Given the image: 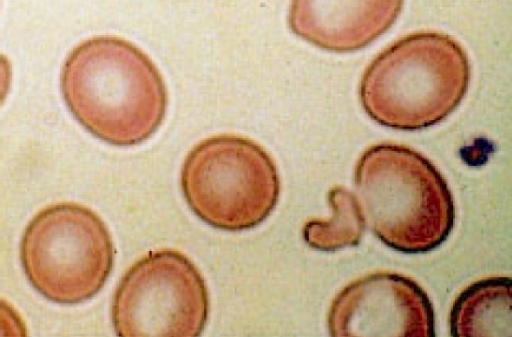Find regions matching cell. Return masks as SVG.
Wrapping results in <instances>:
<instances>
[{"instance_id": "8fae6325", "label": "cell", "mask_w": 512, "mask_h": 337, "mask_svg": "<svg viewBox=\"0 0 512 337\" xmlns=\"http://www.w3.org/2000/svg\"><path fill=\"white\" fill-rule=\"evenodd\" d=\"M26 326L18 312L0 299V336H26Z\"/></svg>"}, {"instance_id": "30bf717a", "label": "cell", "mask_w": 512, "mask_h": 337, "mask_svg": "<svg viewBox=\"0 0 512 337\" xmlns=\"http://www.w3.org/2000/svg\"><path fill=\"white\" fill-rule=\"evenodd\" d=\"M327 200L332 210L329 219H311L303 227V238L313 249L332 252L360 243L366 227L356 195L343 186L332 187Z\"/></svg>"}, {"instance_id": "3957f363", "label": "cell", "mask_w": 512, "mask_h": 337, "mask_svg": "<svg viewBox=\"0 0 512 337\" xmlns=\"http://www.w3.org/2000/svg\"><path fill=\"white\" fill-rule=\"evenodd\" d=\"M471 64L462 45L436 31L408 34L367 66L359 100L376 123L415 131L447 118L469 88Z\"/></svg>"}, {"instance_id": "277c9868", "label": "cell", "mask_w": 512, "mask_h": 337, "mask_svg": "<svg viewBox=\"0 0 512 337\" xmlns=\"http://www.w3.org/2000/svg\"><path fill=\"white\" fill-rule=\"evenodd\" d=\"M280 176L270 154L252 139L220 134L197 143L180 173L191 211L214 228L242 231L262 223L276 207Z\"/></svg>"}, {"instance_id": "6da1fadb", "label": "cell", "mask_w": 512, "mask_h": 337, "mask_svg": "<svg viewBox=\"0 0 512 337\" xmlns=\"http://www.w3.org/2000/svg\"><path fill=\"white\" fill-rule=\"evenodd\" d=\"M73 117L93 136L134 146L161 126L168 95L161 73L139 47L120 37L97 36L75 46L60 76Z\"/></svg>"}, {"instance_id": "52a82bcc", "label": "cell", "mask_w": 512, "mask_h": 337, "mask_svg": "<svg viewBox=\"0 0 512 337\" xmlns=\"http://www.w3.org/2000/svg\"><path fill=\"white\" fill-rule=\"evenodd\" d=\"M331 336H435V315L425 290L389 271L366 274L333 299L327 316Z\"/></svg>"}, {"instance_id": "7c38bea8", "label": "cell", "mask_w": 512, "mask_h": 337, "mask_svg": "<svg viewBox=\"0 0 512 337\" xmlns=\"http://www.w3.org/2000/svg\"><path fill=\"white\" fill-rule=\"evenodd\" d=\"M12 81V66L7 56L0 53V106L4 102Z\"/></svg>"}, {"instance_id": "8992f818", "label": "cell", "mask_w": 512, "mask_h": 337, "mask_svg": "<svg viewBox=\"0 0 512 337\" xmlns=\"http://www.w3.org/2000/svg\"><path fill=\"white\" fill-rule=\"evenodd\" d=\"M209 293L196 265L177 250L151 251L123 275L111 317L123 337L199 336L209 315Z\"/></svg>"}, {"instance_id": "5b68a950", "label": "cell", "mask_w": 512, "mask_h": 337, "mask_svg": "<svg viewBox=\"0 0 512 337\" xmlns=\"http://www.w3.org/2000/svg\"><path fill=\"white\" fill-rule=\"evenodd\" d=\"M20 258L36 291L52 302L73 305L102 289L113 268L114 246L94 211L76 203H58L27 224Z\"/></svg>"}, {"instance_id": "7a4b0ae2", "label": "cell", "mask_w": 512, "mask_h": 337, "mask_svg": "<svg viewBox=\"0 0 512 337\" xmlns=\"http://www.w3.org/2000/svg\"><path fill=\"white\" fill-rule=\"evenodd\" d=\"M354 184L366 224L395 251H432L453 230L455 204L448 183L415 149L390 142L368 147L356 163Z\"/></svg>"}, {"instance_id": "9c48e42d", "label": "cell", "mask_w": 512, "mask_h": 337, "mask_svg": "<svg viewBox=\"0 0 512 337\" xmlns=\"http://www.w3.org/2000/svg\"><path fill=\"white\" fill-rule=\"evenodd\" d=\"M511 289V278L504 276L487 277L468 285L452 305L451 336L510 337Z\"/></svg>"}, {"instance_id": "ba28073f", "label": "cell", "mask_w": 512, "mask_h": 337, "mask_svg": "<svg viewBox=\"0 0 512 337\" xmlns=\"http://www.w3.org/2000/svg\"><path fill=\"white\" fill-rule=\"evenodd\" d=\"M404 0H291L290 30L333 53L363 49L395 23Z\"/></svg>"}]
</instances>
